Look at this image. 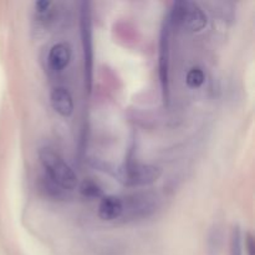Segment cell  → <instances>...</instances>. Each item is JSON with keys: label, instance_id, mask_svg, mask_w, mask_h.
Masks as SVG:
<instances>
[{"label": "cell", "instance_id": "obj_7", "mask_svg": "<svg viewBox=\"0 0 255 255\" xmlns=\"http://www.w3.org/2000/svg\"><path fill=\"white\" fill-rule=\"evenodd\" d=\"M51 105L55 111L64 117H69L74 112V101L69 90L65 87H55L51 92Z\"/></svg>", "mask_w": 255, "mask_h": 255}, {"label": "cell", "instance_id": "obj_4", "mask_svg": "<svg viewBox=\"0 0 255 255\" xmlns=\"http://www.w3.org/2000/svg\"><path fill=\"white\" fill-rule=\"evenodd\" d=\"M171 30L172 25L168 17L164 20L159 37V57L158 69L159 80H161L162 95H163L164 104L169 102V59H171Z\"/></svg>", "mask_w": 255, "mask_h": 255}, {"label": "cell", "instance_id": "obj_1", "mask_svg": "<svg viewBox=\"0 0 255 255\" xmlns=\"http://www.w3.org/2000/svg\"><path fill=\"white\" fill-rule=\"evenodd\" d=\"M39 158L50 179L62 189H74L77 184V176L71 167L52 149L41 148Z\"/></svg>", "mask_w": 255, "mask_h": 255}, {"label": "cell", "instance_id": "obj_3", "mask_svg": "<svg viewBox=\"0 0 255 255\" xmlns=\"http://www.w3.org/2000/svg\"><path fill=\"white\" fill-rule=\"evenodd\" d=\"M167 17L171 25L193 32L201 31L207 25V15L193 1H176Z\"/></svg>", "mask_w": 255, "mask_h": 255}, {"label": "cell", "instance_id": "obj_2", "mask_svg": "<svg viewBox=\"0 0 255 255\" xmlns=\"http://www.w3.org/2000/svg\"><path fill=\"white\" fill-rule=\"evenodd\" d=\"M80 29H81L82 52H84V71H85V89L91 92L92 75H94V41H92V20L90 2L84 1L81 4L80 12Z\"/></svg>", "mask_w": 255, "mask_h": 255}, {"label": "cell", "instance_id": "obj_14", "mask_svg": "<svg viewBox=\"0 0 255 255\" xmlns=\"http://www.w3.org/2000/svg\"><path fill=\"white\" fill-rule=\"evenodd\" d=\"M51 6H52V2L46 1V0H41V1L35 2V10H36L37 14L42 17H45L47 14H49L50 10H51Z\"/></svg>", "mask_w": 255, "mask_h": 255}, {"label": "cell", "instance_id": "obj_11", "mask_svg": "<svg viewBox=\"0 0 255 255\" xmlns=\"http://www.w3.org/2000/svg\"><path fill=\"white\" fill-rule=\"evenodd\" d=\"M80 192L87 198H99L102 196V189L100 188L99 184L94 181H90V179L82 182Z\"/></svg>", "mask_w": 255, "mask_h": 255}, {"label": "cell", "instance_id": "obj_15", "mask_svg": "<svg viewBox=\"0 0 255 255\" xmlns=\"http://www.w3.org/2000/svg\"><path fill=\"white\" fill-rule=\"evenodd\" d=\"M246 249L248 252V255H254V241L252 234H247L246 238Z\"/></svg>", "mask_w": 255, "mask_h": 255}, {"label": "cell", "instance_id": "obj_9", "mask_svg": "<svg viewBox=\"0 0 255 255\" xmlns=\"http://www.w3.org/2000/svg\"><path fill=\"white\" fill-rule=\"evenodd\" d=\"M71 60V50L64 42L54 45L49 52V65L54 71H61Z\"/></svg>", "mask_w": 255, "mask_h": 255}, {"label": "cell", "instance_id": "obj_13", "mask_svg": "<svg viewBox=\"0 0 255 255\" xmlns=\"http://www.w3.org/2000/svg\"><path fill=\"white\" fill-rule=\"evenodd\" d=\"M231 255H243L242 253V237L238 227L233 229L231 242Z\"/></svg>", "mask_w": 255, "mask_h": 255}, {"label": "cell", "instance_id": "obj_12", "mask_svg": "<svg viewBox=\"0 0 255 255\" xmlns=\"http://www.w3.org/2000/svg\"><path fill=\"white\" fill-rule=\"evenodd\" d=\"M222 237L221 231L219 229H213L212 234L209 236L208 239V254L209 255H218L219 251L222 247Z\"/></svg>", "mask_w": 255, "mask_h": 255}, {"label": "cell", "instance_id": "obj_10", "mask_svg": "<svg viewBox=\"0 0 255 255\" xmlns=\"http://www.w3.org/2000/svg\"><path fill=\"white\" fill-rule=\"evenodd\" d=\"M204 79H206V76H204L203 70L199 69V67H193V69L189 70L188 74H187L186 82L189 87H192V89H197V87L203 85Z\"/></svg>", "mask_w": 255, "mask_h": 255}, {"label": "cell", "instance_id": "obj_5", "mask_svg": "<svg viewBox=\"0 0 255 255\" xmlns=\"http://www.w3.org/2000/svg\"><path fill=\"white\" fill-rule=\"evenodd\" d=\"M117 177L126 186H146L161 177V169L151 164L128 163L119 169Z\"/></svg>", "mask_w": 255, "mask_h": 255}, {"label": "cell", "instance_id": "obj_6", "mask_svg": "<svg viewBox=\"0 0 255 255\" xmlns=\"http://www.w3.org/2000/svg\"><path fill=\"white\" fill-rule=\"evenodd\" d=\"M122 216L126 219H137L148 217L157 208V198L149 193L133 194L122 201Z\"/></svg>", "mask_w": 255, "mask_h": 255}, {"label": "cell", "instance_id": "obj_8", "mask_svg": "<svg viewBox=\"0 0 255 255\" xmlns=\"http://www.w3.org/2000/svg\"><path fill=\"white\" fill-rule=\"evenodd\" d=\"M122 199L119 197L107 196L101 199L99 206V217L102 221H116L122 216Z\"/></svg>", "mask_w": 255, "mask_h": 255}]
</instances>
